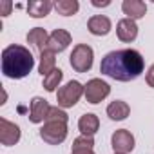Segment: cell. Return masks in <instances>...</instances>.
<instances>
[{
	"label": "cell",
	"instance_id": "obj_1",
	"mask_svg": "<svg viewBox=\"0 0 154 154\" xmlns=\"http://www.w3.org/2000/svg\"><path fill=\"white\" fill-rule=\"evenodd\" d=\"M145 69V60L136 49L111 51L102 58L100 72L116 82L136 80Z\"/></svg>",
	"mask_w": 154,
	"mask_h": 154
},
{
	"label": "cell",
	"instance_id": "obj_2",
	"mask_svg": "<svg viewBox=\"0 0 154 154\" xmlns=\"http://www.w3.org/2000/svg\"><path fill=\"white\" fill-rule=\"evenodd\" d=\"M35 67V58L31 51L24 45L11 44L2 51V72L8 78L20 80L33 71Z\"/></svg>",
	"mask_w": 154,
	"mask_h": 154
},
{
	"label": "cell",
	"instance_id": "obj_3",
	"mask_svg": "<svg viewBox=\"0 0 154 154\" xmlns=\"http://www.w3.org/2000/svg\"><path fill=\"white\" fill-rule=\"evenodd\" d=\"M69 62H71V67L76 72H87L93 67V62H94V51H93V47L87 45V44L74 45V49H72V53L69 56Z\"/></svg>",
	"mask_w": 154,
	"mask_h": 154
},
{
	"label": "cell",
	"instance_id": "obj_4",
	"mask_svg": "<svg viewBox=\"0 0 154 154\" xmlns=\"http://www.w3.org/2000/svg\"><path fill=\"white\" fill-rule=\"evenodd\" d=\"M82 94H84V85H82L80 82H76V80L67 82V84H65L63 87H60L58 93H56L58 107H62V109H69V107L76 105Z\"/></svg>",
	"mask_w": 154,
	"mask_h": 154
},
{
	"label": "cell",
	"instance_id": "obj_5",
	"mask_svg": "<svg viewBox=\"0 0 154 154\" xmlns=\"http://www.w3.org/2000/svg\"><path fill=\"white\" fill-rule=\"evenodd\" d=\"M40 138L49 145H60L67 138V123L63 122H45L40 129Z\"/></svg>",
	"mask_w": 154,
	"mask_h": 154
},
{
	"label": "cell",
	"instance_id": "obj_6",
	"mask_svg": "<svg viewBox=\"0 0 154 154\" xmlns=\"http://www.w3.org/2000/svg\"><path fill=\"white\" fill-rule=\"evenodd\" d=\"M84 94H85V100L89 103L96 105L111 94V85L100 78H93L84 85Z\"/></svg>",
	"mask_w": 154,
	"mask_h": 154
},
{
	"label": "cell",
	"instance_id": "obj_7",
	"mask_svg": "<svg viewBox=\"0 0 154 154\" xmlns=\"http://www.w3.org/2000/svg\"><path fill=\"white\" fill-rule=\"evenodd\" d=\"M111 143H112L114 152L127 154L134 149V136L127 129H118V131H114V134L111 138Z\"/></svg>",
	"mask_w": 154,
	"mask_h": 154
},
{
	"label": "cell",
	"instance_id": "obj_8",
	"mask_svg": "<svg viewBox=\"0 0 154 154\" xmlns=\"http://www.w3.org/2000/svg\"><path fill=\"white\" fill-rule=\"evenodd\" d=\"M0 141L6 147H11L20 141V127L6 118H0Z\"/></svg>",
	"mask_w": 154,
	"mask_h": 154
},
{
	"label": "cell",
	"instance_id": "obj_9",
	"mask_svg": "<svg viewBox=\"0 0 154 154\" xmlns=\"http://www.w3.org/2000/svg\"><path fill=\"white\" fill-rule=\"evenodd\" d=\"M71 44V35L65 29H54L49 35V44H47V51L51 53H62L67 49V45Z\"/></svg>",
	"mask_w": 154,
	"mask_h": 154
},
{
	"label": "cell",
	"instance_id": "obj_10",
	"mask_svg": "<svg viewBox=\"0 0 154 154\" xmlns=\"http://www.w3.org/2000/svg\"><path fill=\"white\" fill-rule=\"evenodd\" d=\"M49 109H51V105L47 103V100H44L40 96H35L31 100V105H29V120L33 123H42L47 118Z\"/></svg>",
	"mask_w": 154,
	"mask_h": 154
},
{
	"label": "cell",
	"instance_id": "obj_11",
	"mask_svg": "<svg viewBox=\"0 0 154 154\" xmlns=\"http://www.w3.org/2000/svg\"><path fill=\"white\" fill-rule=\"evenodd\" d=\"M111 27H112V24H111V20L105 15H94L87 22V29L94 36H105V35H109Z\"/></svg>",
	"mask_w": 154,
	"mask_h": 154
},
{
	"label": "cell",
	"instance_id": "obj_12",
	"mask_svg": "<svg viewBox=\"0 0 154 154\" xmlns=\"http://www.w3.org/2000/svg\"><path fill=\"white\" fill-rule=\"evenodd\" d=\"M116 35L122 42H134L138 36V26L131 18H122L116 26Z\"/></svg>",
	"mask_w": 154,
	"mask_h": 154
},
{
	"label": "cell",
	"instance_id": "obj_13",
	"mask_svg": "<svg viewBox=\"0 0 154 154\" xmlns=\"http://www.w3.org/2000/svg\"><path fill=\"white\" fill-rule=\"evenodd\" d=\"M122 9H123V13L127 15V18H131V20H140V18H143L145 13H147V4L141 2V0H123Z\"/></svg>",
	"mask_w": 154,
	"mask_h": 154
},
{
	"label": "cell",
	"instance_id": "obj_14",
	"mask_svg": "<svg viewBox=\"0 0 154 154\" xmlns=\"http://www.w3.org/2000/svg\"><path fill=\"white\" fill-rule=\"evenodd\" d=\"M27 42H29L35 49H38L40 53H44V51H47L49 35H47V31H45L44 27H33V29L27 33Z\"/></svg>",
	"mask_w": 154,
	"mask_h": 154
},
{
	"label": "cell",
	"instance_id": "obj_15",
	"mask_svg": "<svg viewBox=\"0 0 154 154\" xmlns=\"http://www.w3.org/2000/svg\"><path fill=\"white\" fill-rule=\"evenodd\" d=\"M78 129H80V132H82L84 136H94V134L98 132V129H100V120H98V116L93 114V112H87V114L80 116V120H78Z\"/></svg>",
	"mask_w": 154,
	"mask_h": 154
},
{
	"label": "cell",
	"instance_id": "obj_16",
	"mask_svg": "<svg viewBox=\"0 0 154 154\" xmlns=\"http://www.w3.org/2000/svg\"><path fill=\"white\" fill-rule=\"evenodd\" d=\"M53 8H54V4L49 2V0H31L27 4V13L33 18H44L49 15V11Z\"/></svg>",
	"mask_w": 154,
	"mask_h": 154
},
{
	"label": "cell",
	"instance_id": "obj_17",
	"mask_svg": "<svg viewBox=\"0 0 154 154\" xmlns=\"http://www.w3.org/2000/svg\"><path fill=\"white\" fill-rule=\"evenodd\" d=\"M129 112H131V107L125 102H122V100H114V102H111L107 105V116L111 120H114V122L125 120L129 116Z\"/></svg>",
	"mask_w": 154,
	"mask_h": 154
},
{
	"label": "cell",
	"instance_id": "obj_18",
	"mask_svg": "<svg viewBox=\"0 0 154 154\" xmlns=\"http://www.w3.org/2000/svg\"><path fill=\"white\" fill-rule=\"evenodd\" d=\"M54 65H56V58H54V53L51 51H44L40 53V65H38V71L40 74L44 76H49L53 71H54Z\"/></svg>",
	"mask_w": 154,
	"mask_h": 154
},
{
	"label": "cell",
	"instance_id": "obj_19",
	"mask_svg": "<svg viewBox=\"0 0 154 154\" xmlns=\"http://www.w3.org/2000/svg\"><path fill=\"white\" fill-rule=\"evenodd\" d=\"M54 9L63 17H72L78 13L80 4L76 0H58V2H54Z\"/></svg>",
	"mask_w": 154,
	"mask_h": 154
},
{
	"label": "cell",
	"instance_id": "obj_20",
	"mask_svg": "<svg viewBox=\"0 0 154 154\" xmlns=\"http://www.w3.org/2000/svg\"><path fill=\"white\" fill-rule=\"evenodd\" d=\"M62 78H63L62 69H54L49 76H45V78H44V89H45V91H49V93H54V91H56V87L60 85Z\"/></svg>",
	"mask_w": 154,
	"mask_h": 154
},
{
	"label": "cell",
	"instance_id": "obj_21",
	"mask_svg": "<svg viewBox=\"0 0 154 154\" xmlns=\"http://www.w3.org/2000/svg\"><path fill=\"white\" fill-rule=\"evenodd\" d=\"M67 120H69L67 112L63 109H60V107H51L49 114L45 118V122H63V123H67Z\"/></svg>",
	"mask_w": 154,
	"mask_h": 154
},
{
	"label": "cell",
	"instance_id": "obj_22",
	"mask_svg": "<svg viewBox=\"0 0 154 154\" xmlns=\"http://www.w3.org/2000/svg\"><path fill=\"white\" fill-rule=\"evenodd\" d=\"M94 147V140H93V136H78L74 140V143H72V149H93Z\"/></svg>",
	"mask_w": 154,
	"mask_h": 154
},
{
	"label": "cell",
	"instance_id": "obj_23",
	"mask_svg": "<svg viewBox=\"0 0 154 154\" xmlns=\"http://www.w3.org/2000/svg\"><path fill=\"white\" fill-rule=\"evenodd\" d=\"M11 8H13V2H9V0L0 2V15H2V17H8V15L11 13Z\"/></svg>",
	"mask_w": 154,
	"mask_h": 154
},
{
	"label": "cell",
	"instance_id": "obj_24",
	"mask_svg": "<svg viewBox=\"0 0 154 154\" xmlns=\"http://www.w3.org/2000/svg\"><path fill=\"white\" fill-rule=\"evenodd\" d=\"M145 80H147V84H149L150 87H154V63L149 67V71H147V76H145Z\"/></svg>",
	"mask_w": 154,
	"mask_h": 154
},
{
	"label": "cell",
	"instance_id": "obj_25",
	"mask_svg": "<svg viewBox=\"0 0 154 154\" xmlns=\"http://www.w3.org/2000/svg\"><path fill=\"white\" fill-rule=\"evenodd\" d=\"M71 154H94L93 149H72Z\"/></svg>",
	"mask_w": 154,
	"mask_h": 154
},
{
	"label": "cell",
	"instance_id": "obj_26",
	"mask_svg": "<svg viewBox=\"0 0 154 154\" xmlns=\"http://www.w3.org/2000/svg\"><path fill=\"white\" fill-rule=\"evenodd\" d=\"M93 6H94V8H107V6H111V2H109V0H105V2H100V0H93Z\"/></svg>",
	"mask_w": 154,
	"mask_h": 154
},
{
	"label": "cell",
	"instance_id": "obj_27",
	"mask_svg": "<svg viewBox=\"0 0 154 154\" xmlns=\"http://www.w3.org/2000/svg\"><path fill=\"white\" fill-rule=\"evenodd\" d=\"M114 154H118V152H114Z\"/></svg>",
	"mask_w": 154,
	"mask_h": 154
}]
</instances>
